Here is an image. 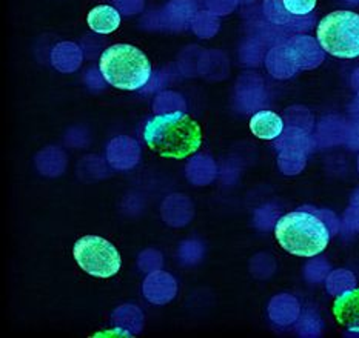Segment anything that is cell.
Wrapping results in <instances>:
<instances>
[{"label":"cell","mask_w":359,"mask_h":338,"mask_svg":"<svg viewBox=\"0 0 359 338\" xmlns=\"http://www.w3.org/2000/svg\"><path fill=\"white\" fill-rule=\"evenodd\" d=\"M144 140L153 153L167 159H185L202 143V129L189 114L175 111L148 120Z\"/></svg>","instance_id":"1"},{"label":"cell","mask_w":359,"mask_h":338,"mask_svg":"<svg viewBox=\"0 0 359 338\" xmlns=\"http://www.w3.org/2000/svg\"><path fill=\"white\" fill-rule=\"evenodd\" d=\"M319 45L338 59L359 57V14L334 11L319 22L316 29Z\"/></svg>","instance_id":"4"},{"label":"cell","mask_w":359,"mask_h":338,"mask_svg":"<svg viewBox=\"0 0 359 338\" xmlns=\"http://www.w3.org/2000/svg\"><path fill=\"white\" fill-rule=\"evenodd\" d=\"M318 0H264L262 11L269 22L292 33H304L315 22Z\"/></svg>","instance_id":"6"},{"label":"cell","mask_w":359,"mask_h":338,"mask_svg":"<svg viewBox=\"0 0 359 338\" xmlns=\"http://www.w3.org/2000/svg\"><path fill=\"white\" fill-rule=\"evenodd\" d=\"M100 74L111 86L123 91H136L151 77V65L145 54L133 45H113L99 60Z\"/></svg>","instance_id":"3"},{"label":"cell","mask_w":359,"mask_h":338,"mask_svg":"<svg viewBox=\"0 0 359 338\" xmlns=\"http://www.w3.org/2000/svg\"><path fill=\"white\" fill-rule=\"evenodd\" d=\"M250 129L261 140H275L284 129V122L273 111H259L250 119Z\"/></svg>","instance_id":"8"},{"label":"cell","mask_w":359,"mask_h":338,"mask_svg":"<svg viewBox=\"0 0 359 338\" xmlns=\"http://www.w3.org/2000/svg\"><path fill=\"white\" fill-rule=\"evenodd\" d=\"M275 237L288 254L315 257L329 246L330 231L321 218L310 212L293 211L278 220Z\"/></svg>","instance_id":"2"},{"label":"cell","mask_w":359,"mask_h":338,"mask_svg":"<svg viewBox=\"0 0 359 338\" xmlns=\"http://www.w3.org/2000/svg\"><path fill=\"white\" fill-rule=\"evenodd\" d=\"M333 316L341 326L359 334V288L348 289L337 297L333 303Z\"/></svg>","instance_id":"7"},{"label":"cell","mask_w":359,"mask_h":338,"mask_svg":"<svg viewBox=\"0 0 359 338\" xmlns=\"http://www.w3.org/2000/svg\"><path fill=\"white\" fill-rule=\"evenodd\" d=\"M88 27L99 34H110L121 25V14L110 5H99L87 15Z\"/></svg>","instance_id":"9"},{"label":"cell","mask_w":359,"mask_h":338,"mask_svg":"<svg viewBox=\"0 0 359 338\" xmlns=\"http://www.w3.org/2000/svg\"><path fill=\"white\" fill-rule=\"evenodd\" d=\"M73 255L81 268L97 279H110L119 272L122 258L114 245L99 235H85L74 243Z\"/></svg>","instance_id":"5"}]
</instances>
